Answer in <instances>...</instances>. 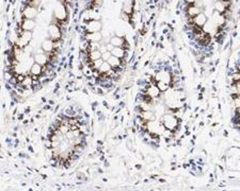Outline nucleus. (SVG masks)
<instances>
[{"label": "nucleus", "instance_id": "obj_1", "mask_svg": "<svg viewBox=\"0 0 240 191\" xmlns=\"http://www.w3.org/2000/svg\"><path fill=\"white\" fill-rule=\"evenodd\" d=\"M161 123H162L166 129L168 130H174L178 124V121H177V118L174 116V115L171 114H166L162 116V119H161Z\"/></svg>", "mask_w": 240, "mask_h": 191}, {"label": "nucleus", "instance_id": "obj_2", "mask_svg": "<svg viewBox=\"0 0 240 191\" xmlns=\"http://www.w3.org/2000/svg\"><path fill=\"white\" fill-rule=\"evenodd\" d=\"M31 37H32V35H31V33H30V31H24L20 34L19 38H18L17 46L18 47H24V46H26L29 42H30Z\"/></svg>", "mask_w": 240, "mask_h": 191}, {"label": "nucleus", "instance_id": "obj_3", "mask_svg": "<svg viewBox=\"0 0 240 191\" xmlns=\"http://www.w3.org/2000/svg\"><path fill=\"white\" fill-rule=\"evenodd\" d=\"M100 29H102V24L97 20H92L91 22H89L87 31L89 33H95V32H99Z\"/></svg>", "mask_w": 240, "mask_h": 191}, {"label": "nucleus", "instance_id": "obj_4", "mask_svg": "<svg viewBox=\"0 0 240 191\" xmlns=\"http://www.w3.org/2000/svg\"><path fill=\"white\" fill-rule=\"evenodd\" d=\"M55 16L56 18H58L59 20H62L64 18L66 17V11L64 9V7L62 4H58L56 7V10H55Z\"/></svg>", "mask_w": 240, "mask_h": 191}, {"label": "nucleus", "instance_id": "obj_5", "mask_svg": "<svg viewBox=\"0 0 240 191\" xmlns=\"http://www.w3.org/2000/svg\"><path fill=\"white\" fill-rule=\"evenodd\" d=\"M49 35H50V38H51V40H57V39H59L61 36V32H60V29L58 28L57 26H51L49 28Z\"/></svg>", "mask_w": 240, "mask_h": 191}, {"label": "nucleus", "instance_id": "obj_6", "mask_svg": "<svg viewBox=\"0 0 240 191\" xmlns=\"http://www.w3.org/2000/svg\"><path fill=\"white\" fill-rule=\"evenodd\" d=\"M193 21L196 27H204V24L207 22V18H206V16L204 14L200 13L195 17H193Z\"/></svg>", "mask_w": 240, "mask_h": 191}, {"label": "nucleus", "instance_id": "obj_7", "mask_svg": "<svg viewBox=\"0 0 240 191\" xmlns=\"http://www.w3.org/2000/svg\"><path fill=\"white\" fill-rule=\"evenodd\" d=\"M146 94L151 98H157L160 94V89L157 87V85L156 86L155 85H151V86L148 87L147 90H146Z\"/></svg>", "mask_w": 240, "mask_h": 191}, {"label": "nucleus", "instance_id": "obj_8", "mask_svg": "<svg viewBox=\"0 0 240 191\" xmlns=\"http://www.w3.org/2000/svg\"><path fill=\"white\" fill-rule=\"evenodd\" d=\"M141 119H143L145 122L147 121H153V120H156V115L153 113L152 111H142L141 113Z\"/></svg>", "mask_w": 240, "mask_h": 191}, {"label": "nucleus", "instance_id": "obj_9", "mask_svg": "<svg viewBox=\"0 0 240 191\" xmlns=\"http://www.w3.org/2000/svg\"><path fill=\"white\" fill-rule=\"evenodd\" d=\"M36 16V9L33 7H27L24 12V17L27 19H33Z\"/></svg>", "mask_w": 240, "mask_h": 191}, {"label": "nucleus", "instance_id": "obj_10", "mask_svg": "<svg viewBox=\"0 0 240 191\" xmlns=\"http://www.w3.org/2000/svg\"><path fill=\"white\" fill-rule=\"evenodd\" d=\"M34 26H35V24L32 19L25 18V20L22 21V24H21V28L24 29V31H31L32 29L34 28Z\"/></svg>", "mask_w": 240, "mask_h": 191}, {"label": "nucleus", "instance_id": "obj_11", "mask_svg": "<svg viewBox=\"0 0 240 191\" xmlns=\"http://www.w3.org/2000/svg\"><path fill=\"white\" fill-rule=\"evenodd\" d=\"M34 61H35V63L40 64L41 66H44V65H46V63H47V56L45 55L44 53L40 52L34 56Z\"/></svg>", "mask_w": 240, "mask_h": 191}, {"label": "nucleus", "instance_id": "obj_12", "mask_svg": "<svg viewBox=\"0 0 240 191\" xmlns=\"http://www.w3.org/2000/svg\"><path fill=\"white\" fill-rule=\"evenodd\" d=\"M42 48L45 52H47V53L51 52L53 49V40H51V39H47V40H45V42L42 44Z\"/></svg>", "mask_w": 240, "mask_h": 191}, {"label": "nucleus", "instance_id": "obj_13", "mask_svg": "<svg viewBox=\"0 0 240 191\" xmlns=\"http://www.w3.org/2000/svg\"><path fill=\"white\" fill-rule=\"evenodd\" d=\"M111 53H112L113 56H117L119 59H123L124 55H125V50L122 47H114Z\"/></svg>", "mask_w": 240, "mask_h": 191}, {"label": "nucleus", "instance_id": "obj_14", "mask_svg": "<svg viewBox=\"0 0 240 191\" xmlns=\"http://www.w3.org/2000/svg\"><path fill=\"white\" fill-rule=\"evenodd\" d=\"M42 66L40 65V64H38V63H35V64H33L31 66V68H30V72H31L32 76H40L41 73H42Z\"/></svg>", "mask_w": 240, "mask_h": 191}, {"label": "nucleus", "instance_id": "obj_15", "mask_svg": "<svg viewBox=\"0 0 240 191\" xmlns=\"http://www.w3.org/2000/svg\"><path fill=\"white\" fill-rule=\"evenodd\" d=\"M107 62H108L110 65H111V67H112V68H117V67L121 66V61H120V59H119V57H117V56L111 55V57H110V59H108Z\"/></svg>", "mask_w": 240, "mask_h": 191}, {"label": "nucleus", "instance_id": "obj_16", "mask_svg": "<svg viewBox=\"0 0 240 191\" xmlns=\"http://www.w3.org/2000/svg\"><path fill=\"white\" fill-rule=\"evenodd\" d=\"M110 44H112L113 47H122L124 45V39L119 37V36H114V37L111 38Z\"/></svg>", "mask_w": 240, "mask_h": 191}, {"label": "nucleus", "instance_id": "obj_17", "mask_svg": "<svg viewBox=\"0 0 240 191\" xmlns=\"http://www.w3.org/2000/svg\"><path fill=\"white\" fill-rule=\"evenodd\" d=\"M87 38H88L89 40H91V42H99L100 39H102V34L99 33V32H95V33H90V34L87 36Z\"/></svg>", "mask_w": 240, "mask_h": 191}, {"label": "nucleus", "instance_id": "obj_18", "mask_svg": "<svg viewBox=\"0 0 240 191\" xmlns=\"http://www.w3.org/2000/svg\"><path fill=\"white\" fill-rule=\"evenodd\" d=\"M111 68H112V67H111V65H110L109 63L107 62V61H104V63H102V65L98 69V71L100 73H104V74H105V73L109 72L110 70H111Z\"/></svg>", "mask_w": 240, "mask_h": 191}, {"label": "nucleus", "instance_id": "obj_19", "mask_svg": "<svg viewBox=\"0 0 240 191\" xmlns=\"http://www.w3.org/2000/svg\"><path fill=\"white\" fill-rule=\"evenodd\" d=\"M89 59H91L92 62L97 61V59H102V52H100L99 50L92 51V52H90V54H89Z\"/></svg>", "mask_w": 240, "mask_h": 191}, {"label": "nucleus", "instance_id": "obj_20", "mask_svg": "<svg viewBox=\"0 0 240 191\" xmlns=\"http://www.w3.org/2000/svg\"><path fill=\"white\" fill-rule=\"evenodd\" d=\"M124 12L127 13V14H130L132 12V1L131 0H126L125 1V4H124Z\"/></svg>", "mask_w": 240, "mask_h": 191}, {"label": "nucleus", "instance_id": "obj_21", "mask_svg": "<svg viewBox=\"0 0 240 191\" xmlns=\"http://www.w3.org/2000/svg\"><path fill=\"white\" fill-rule=\"evenodd\" d=\"M157 87L160 89V91H166V90H168V88H169V83H166L164 81L160 80L157 82Z\"/></svg>", "mask_w": 240, "mask_h": 191}, {"label": "nucleus", "instance_id": "obj_22", "mask_svg": "<svg viewBox=\"0 0 240 191\" xmlns=\"http://www.w3.org/2000/svg\"><path fill=\"white\" fill-rule=\"evenodd\" d=\"M200 13H201V12H200V9H198V7H189V15H190L191 17H195V16L198 15Z\"/></svg>", "mask_w": 240, "mask_h": 191}, {"label": "nucleus", "instance_id": "obj_23", "mask_svg": "<svg viewBox=\"0 0 240 191\" xmlns=\"http://www.w3.org/2000/svg\"><path fill=\"white\" fill-rule=\"evenodd\" d=\"M102 63H104V59H97V61H94L93 62V65H92V68L95 70H98L99 68H100V66L102 65Z\"/></svg>", "mask_w": 240, "mask_h": 191}, {"label": "nucleus", "instance_id": "obj_24", "mask_svg": "<svg viewBox=\"0 0 240 191\" xmlns=\"http://www.w3.org/2000/svg\"><path fill=\"white\" fill-rule=\"evenodd\" d=\"M111 55H112L111 51H107V52L102 53V59H104V61H108V59L111 57Z\"/></svg>", "mask_w": 240, "mask_h": 191}, {"label": "nucleus", "instance_id": "obj_25", "mask_svg": "<svg viewBox=\"0 0 240 191\" xmlns=\"http://www.w3.org/2000/svg\"><path fill=\"white\" fill-rule=\"evenodd\" d=\"M232 81H234L235 83H238L240 81V72L234 73L233 76H232Z\"/></svg>", "mask_w": 240, "mask_h": 191}, {"label": "nucleus", "instance_id": "obj_26", "mask_svg": "<svg viewBox=\"0 0 240 191\" xmlns=\"http://www.w3.org/2000/svg\"><path fill=\"white\" fill-rule=\"evenodd\" d=\"M99 51L102 52V53L107 52V51H108V49H107V46H102V45H100V47H99Z\"/></svg>", "mask_w": 240, "mask_h": 191}, {"label": "nucleus", "instance_id": "obj_27", "mask_svg": "<svg viewBox=\"0 0 240 191\" xmlns=\"http://www.w3.org/2000/svg\"><path fill=\"white\" fill-rule=\"evenodd\" d=\"M236 86H237V91H238V94H240V83H239V82L236 84Z\"/></svg>", "mask_w": 240, "mask_h": 191}, {"label": "nucleus", "instance_id": "obj_28", "mask_svg": "<svg viewBox=\"0 0 240 191\" xmlns=\"http://www.w3.org/2000/svg\"><path fill=\"white\" fill-rule=\"evenodd\" d=\"M238 71H239V72H240V65H239V66H238Z\"/></svg>", "mask_w": 240, "mask_h": 191}, {"label": "nucleus", "instance_id": "obj_29", "mask_svg": "<svg viewBox=\"0 0 240 191\" xmlns=\"http://www.w3.org/2000/svg\"><path fill=\"white\" fill-rule=\"evenodd\" d=\"M238 121H239V122H240V117H239V119H238Z\"/></svg>", "mask_w": 240, "mask_h": 191}]
</instances>
